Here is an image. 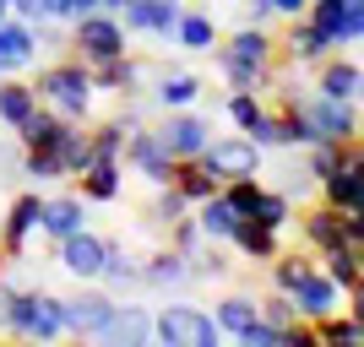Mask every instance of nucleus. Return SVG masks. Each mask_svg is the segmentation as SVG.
Returning a JSON list of instances; mask_svg holds the SVG:
<instances>
[{
	"label": "nucleus",
	"instance_id": "obj_1",
	"mask_svg": "<svg viewBox=\"0 0 364 347\" xmlns=\"http://www.w3.org/2000/svg\"><path fill=\"white\" fill-rule=\"evenodd\" d=\"M33 87H38V104H44L49 114H60V120H71V125L92 120V98H98V87H92V71L76 60V55L49 60Z\"/></svg>",
	"mask_w": 364,
	"mask_h": 347
},
{
	"label": "nucleus",
	"instance_id": "obj_2",
	"mask_svg": "<svg viewBox=\"0 0 364 347\" xmlns=\"http://www.w3.org/2000/svg\"><path fill=\"white\" fill-rule=\"evenodd\" d=\"M6 336H22V342H60L65 331V299L60 293H44V287H16L6 293Z\"/></svg>",
	"mask_w": 364,
	"mask_h": 347
},
{
	"label": "nucleus",
	"instance_id": "obj_3",
	"mask_svg": "<svg viewBox=\"0 0 364 347\" xmlns=\"http://www.w3.org/2000/svg\"><path fill=\"white\" fill-rule=\"evenodd\" d=\"M131 33H125V22H120V11H82L65 28V55H76V60L87 65H104V60H120V55H131V44H125Z\"/></svg>",
	"mask_w": 364,
	"mask_h": 347
},
{
	"label": "nucleus",
	"instance_id": "obj_4",
	"mask_svg": "<svg viewBox=\"0 0 364 347\" xmlns=\"http://www.w3.org/2000/svg\"><path fill=\"white\" fill-rule=\"evenodd\" d=\"M152 342H164V347H218L223 342V326L213 320V309L174 299V304L152 309Z\"/></svg>",
	"mask_w": 364,
	"mask_h": 347
},
{
	"label": "nucleus",
	"instance_id": "obj_5",
	"mask_svg": "<svg viewBox=\"0 0 364 347\" xmlns=\"http://www.w3.org/2000/svg\"><path fill=\"white\" fill-rule=\"evenodd\" d=\"M38 228H44V190L33 184L22 196L6 206V223H0V266H11V260L28 255V244L38 239Z\"/></svg>",
	"mask_w": 364,
	"mask_h": 347
},
{
	"label": "nucleus",
	"instance_id": "obj_6",
	"mask_svg": "<svg viewBox=\"0 0 364 347\" xmlns=\"http://www.w3.org/2000/svg\"><path fill=\"white\" fill-rule=\"evenodd\" d=\"M125 163H131V168L141 174V180H147L152 190H158V184H168V180H174V163H180V158H174V152L164 147V136H158L152 125H136V131L125 136Z\"/></svg>",
	"mask_w": 364,
	"mask_h": 347
},
{
	"label": "nucleus",
	"instance_id": "obj_7",
	"mask_svg": "<svg viewBox=\"0 0 364 347\" xmlns=\"http://www.w3.org/2000/svg\"><path fill=\"white\" fill-rule=\"evenodd\" d=\"M201 163L213 168L218 180H245V174H261V147L245 131H228V136H213Z\"/></svg>",
	"mask_w": 364,
	"mask_h": 347
},
{
	"label": "nucleus",
	"instance_id": "obj_8",
	"mask_svg": "<svg viewBox=\"0 0 364 347\" xmlns=\"http://www.w3.org/2000/svg\"><path fill=\"white\" fill-rule=\"evenodd\" d=\"M310 22H316L337 49L364 44V0H310Z\"/></svg>",
	"mask_w": 364,
	"mask_h": 347
},
{
	"label": "nucleus",
	"instance_id": "obj_9",
	"mask_svg": "<svg viewBox=\"0 0 364 347\" xmlns=\"http://www.w3.org/2000/svg\"><path fill=\"white\" fill-rule=\"evenodd\" d=\"M152 131L164 136V147L174 152V158H201L207 141H213V125L201 120L196 109H164V120L152 125Z\"/></svg>",
	"mask_w": 364,
	"mask_h": 347
},
{
	"label": "nucleus",
	"instance_id": "obj_10",
	"mask_svg": "<svg viewBox=\"0 0 364 347\" xmlns=\"http://www.w3.org/2000/svg\"><path fill=\"white\" fill-rule=\"evenodd\" d=\"M114 293L109 287H82V293H71L65 299V331L71 336H87V342H98L109 326V315H114Z\"/></svg>",
	"mask_w": 364,
	"mask_h": 347
},
{
	"label": "nucleus",
	"instance_id": "obj_11",
	"mask_svg": "<svg viewBox=\"0 0 364 347\" xmlns=\"http://www.w3.org/2000/svg\"><path fill=\"white\" fill-rule=\"evenodd\" d=\"M104 250H109L104 233L76 228V233H65V239L55 244V260H60V266L76 277V282H98V272H104Z\"/></svg>",
	"mask_w": 364,
	"mask_h": 347
},
{
	"label": "nucleus",
	"instance_id": "obj_12",
	"mask_svg": "<svg viewBox=\"0 0 364 347\" xmlns=\"http://www.w3.org/2000/svg\"><path fill=\"white\" fill-rule=\"evenodd\" d=\"M180 0H125L120 22L131 38H174V22H180Z\"/></svg>",
	"mask_w": 364,
	"mask_h": 347
},
{
	"label": "nucleus",
	"instance_id": "obj_13",
	"mask_svg": "<svg viewBox=\"0 0 364 347\" xmlns=\"http://www.w3.org/2000/svg\"><path fill=\"white\" fill-rule=\"evenodd\" d=\"M152 65L136 60V55H120V60H104V65H92V87L109 92V98H141V92L152 87Z\"/></svg>",
	"mask_w": 364,
	"mask_h": 347
},
{
	"label": "nucleus",
	"instance_id": "obj_14",
	"mask_svg": "<svg viewBox=\"0 0 364 347\" xmlns=\"http://www.w3.org/2000/svg\"><path fill=\"white\" fill-rule=\"evenodd\" d=\"M326 55H337V44L310 22V16H294L289 33L277 38V60H283V65H321Z\"/></svg>",
	"mask_w": 364,
	"mask_h": 347
},
{
	"label": "nucleus",
	"instance_id": "obj_15",
	"mask_svg": "<svg viewBox=\"0 0 364 347\" xmlns=\"http://www.w3.org/2000/svg\"><path fill=\"white\" fill-rule=\"evenodd\" d=\"M294 223H299V244L310 250V255H321V250H332V244L348 239V217H343L332 201H316V206H304Z\"/></svg>",
	"mask_w": 364,
	"mask_h": 347
},
{
	"label": "nucleus",
	"instance_id": "obj_16",
	"mask_svg": "<svg viewBox=\"0 0 364 347\" xmlns=\"http://www.w3.org/2000/svg\"><path fill=\"white\" fill-rule=\"evenodd\" d=\"M289 299L299 304V315H304V320H326V315H337V309H343V287H337L332 277L321 272V260H316V266H310V272H304L299 282L289 287Z\"/></svg>",
	"mask_w": 364,
	"mask_h": 347
},
{
	"label": "nucleus",
	"instance_id": "obj_17",
	"mask_svg": "<svg viewBox=\"0 0 364 347\" xmlns=\"http://www.w3.org/2000/svg\"><path fill=\"white\" fill-rule=\"evenodd\" d=\"M33 60H38V22L6 16L0 22V76H22Z\"/></svg>",
	"mask_w": 364,
	"mask_h": 347
},
{
	"label": "nucleus",
	"instance_id": "obj_18",
	"mask_svg": "<svg viewBox=\"0 0 364 347\" xmlns=\"http://www.w3.org/2000/svg\"><path fill=\"white\" fill-rule=\"evenodd\" d=\"M196 282V272H191V255H180V250H152L147 260H141V287H152V293H185V287Z\"/></svg>",
	"mask_w": 364,
	"mask_h": 347
},
{
	"label": "nucleus",
	"instance_id": "obj_19",
	"mask_svg": "<svg viewBox=\"0 0 364 347\" xmlns=\"http://www.w3.org/2000/svg\"><path fill=\"white\" fill-rule=\"evenodd\" d=\"M228 250H234L240 260H250V266H272V255L283 250V228H267V223H256V217H240Z\"/></svg>",
	"mask_w": 364,
	"mask_h": 347
},
{
	"label": "nucleus",
	"instance_id": "obj_20",
	"mask_svg": "<svg viewBox=\"0 0 364 347\" xmlns=\"http://www.w3.org/2000/svg\"><path fill=\"white\" fill-rule=\"evenodd\" d=\"M98 342H109V347H147L152 342V309L147 304H114V315H109V326H104Z\"/></svg>",
	"mask_w": 364,
	"mask_h": 347
},
{
	"label": "nucleus",
	"instance_id": "obj_21",
	"mask_svg": "<svg viewBox=\"0 0 364 347\" xmlns=\"http://www.w3.org/2000/svg\"><path fill=\"white\" fill-rule=\"evenodd\" d=\"M201 82L196 71H185V65H168V71L152 76V109H196L201 98Z\"/></svg>",
	"mask_w": 364,
	"mask_h": 347
},
{
	"label": "nucleus",
	"instance_id": "obj_22",
	"mask_svg": "<svg viewBox=\"0 0 364 347\" xmlns=\"http://www.w3.org/2000/svg\"><path fill=\"white\" fill-rule=\"evenodd\" d=\"M223 55H240V60H256V65H277V38L272 28H261V22H240V28L218 38Z\"/></svg>",
	"mask_w": 364,
	"mask_h": 347
},
{
	"label": "nucleus",
	"instance_id": "obj_23",
	"mask_svg": "<svg viewBox=\"0 0 364 347\" xmlns=\"http://www.w3.org/2000/svg\"><path fill=\"white\" fill-rule=\"evenodd\" d=\"M76 184H82V201L87 206H114L125 190V163H109V158H98L92 168H82L76 174Z\"/></svg>",
	"mask_w": 364,
	"mask_h": 347
},
{
	"label": "nucleus",
	"instance_id": "obj_24",
	"mask_svg": "<svg viewBox=\"0 0 364 347\" xmlns=\"http://www.w3.org/2000/svg\"><path fill=\"white\" fill-rule=\"evenodd\" d=\"M38 87L22 82V76H0V131H16V125H28L38 114Z\"/></svg>",
	"mask_w": 364,
	"mask_h": 347
},
{
	"label": "nucleus",
	"instance_id": "obj_25",
	"mask_svg": "<svg viewBox=\"0 0 364 347\" xmlns=\"http://www.w3.org/2000/svg\"><path fill=\"white\" fill-rule=\"evenodd\" d=\"M218 55V71H223L228 92H272L277 87V65H256V60H240V55H223V49H213Z\"/></svg>",
	"mask_w": 364,
	"mask_h": 347
},
{
	"label": "nucleus",
	"instance_id": "obj_26",
	"mask_svg": "<svg viewBox=\"0 0 364 347\" xmlns=\"http://www.w3.org/2000/svg\"><path fill=\"white\" fill-rule=\"evenodd\" d=\"M76 228H87V201H82V190H76V196H44V228H38V233H44L49 244H60Z\"/></svg>",
	"mask_w": 364,
	"mask_h": 347
},
{
	"label": "nucleus",
	"instance_id": "obj_27",
	"mask_svg": "<svg viewBox=\"0 0 364 347\" xmlns=\"http://www.w3.org/2000/svg\"><path fill=\"white\" fill-rule=\"evenodd\" d=\"M191 217H196V228L207 233L213 244H228L234 239V228H240V211H234V201L218 190V196H207V201H196L191 206Z\"/></svg>",
	"mask_w": 364,
	"mask_h": 347
},
{
	"label": "nucleus",
	"instance_id": "obj_28",
	"mask_svg": "<svg viewBox=\"0 0 364 347\" xmlns=\"http://www.w3.org/2000/svg\"><path fill=\"white\" fill-rule=\"evenodd\" d=\"M359 82L364 65H353L348 55H326L316 65V92H326V98H359Z\"/></svg>",
	"mask_w": 364,
	"mask_h": 347
},
{
	"label": "nucleus",
	"instance_id": "obj_29",
	"mask_svg": "<svg viewBox=\"0 0 364 347\" xmlns=\"http://www.w3.org/2000/svg\"><path fill=\"white\" fill-rule=\"evenodd\" d=\"M218 38H223V33H218L213 11H191V6L180 11V22H174V44H180L185 55H213Z\"/></svg>",
	"mask_w": 364,
	"mask_h": 347
},
{
	"label": "nucleus",
	"instance_id": "obj_30",
	"mask_svg": "<svg viewBox=\"0 0 364 347\" xmlns=\"http://www.w3.org/2000/svg\"><path fill=\"white\" fill-rule=\"evenodd\" d=\"M98 282L109 287V293H131V287H141V260L125 250L120 239H109L104 250V272H98Z\"/></svg>",
	"mask_w": 364,
	"mask_h": 347
},
{
	"label": "nucleus",
	"instance_id": "obj_31",
	"mask_svg": "<svg viewBox=\"0 0 364 347\" xmlns=\"http://www.w3.org/2000/svg\"><path fill=\"white\" fill-rule=\"evenodd\" d=\"M65 125H71V120H60V114L38 109L28 125H16L11 136H16V147H22V152H55V147H60V136H65Z\"/></svg>",
	"mask_w": 364,
	"mask_h": 347
},
{
	"label": "nucleus",
	"instance_id": "obj_32",
	"mask_svg": "<svg viewBox=\"0 0 364 347\" xmlns=\"http://www.w3.org/2000/svg\"><path fill=\"white\" fill-rule=\"evenodd\" d=\"M316 260H321V272L332 277V282L343 287V293H348V287H353V282H359V277H364V250H359V244H353V239L332 244V250H321Z\"/></svg>",
	"mask_w": 364,
	"mask_h": 347
},
{
	"label": "nucleus",
	"instance_id": "obj_33",
	"mask_svg": "<svg viewBox=\"0 0 364 347\" xmlns=\"http://www.w3.org/2000/svg\"><path fill=\"white\" fill-rule=\"evenodd\" d=\"M213 320L223 326V336H234V342H240V336L261 320V299H250V293H228V299H218Z\"/></svg>",
	"mask_w": 364,
	"mask_h": 347
},
{
	"label": "nucleus",
	"instance_id": "obj_34",
	"mask_svg": "<svg viewBox=\"0 0 364 347\" xmlns=\"http://www.w3.org/2000/svg\"><path fill=\"white\" fill-rule=\"evenodd\" d=\"M174 184L185 190V201H191V206L223 190V180H218V174H213L207 163H201V158H180V163H174Z\"/></svg>",
	"mask_w": 364,
	"mask_h": 347
},
{
	"label": "nucleus",
	"instance_id": "obj_35",
	"mask_svg": "<svg viewBox=\"0 0 364 347\" xmlns=\"http://www.w3.org/2000/svg\"><path fill=\"white\" fill-rule=\"evenodd\" d=\"M55 158H60L65 180H76L82 168H92V131H87V125H65V136H60V147H55Z\"/></svg>",
	"mask_w": 364,
	"mask_h": 347
},
{
	"label": "nucleus",
	"instance_id": "obj_36",
	"mask_svg": "<svg viewBox=\"0 0 364 347\" xmlns=\"http://www.w3.org/2000/svg\"><path fill=\"white\" fill-rule=\"evenodd\" d=\"M310 331L326 347H364V320H353L348 309H337V315H326V320H310Z\"/></svg>",
	"mask_w": 364,
	"mask_h": 347
},
{
	"label": "nucleus",
	"instance_id": "obj_37",
	"mask_svg": "<svg viewBox=\"0 0 364 347\" xmlns=\"http://www.w3.org/2000/svg\"><path fill=\"white\" fill-rule=\"evenodd\" d=\"M180 217H191V201H185V190H180L174 180L158 184V196H152V206H147V223H152V228H174Z\"/></svg>",
	"mask_w": 364,
	"mask_h": 347
},
{
	"label": "nucleus",
	"instance_id": "obj_38",
	"mask_svg": "<svg viewBox=\"0 0 364 347\" xmlns=\"http://www.w3.org/2000/svg\"><path fill=\"white\" fill-rule=\"evenodd\" d=\"M321 201H332L337 211H353V206L364 201V184H359V174H348V168L326 174V180H321Z\"/></svg>",
	"mask_w": 364,
	"mask_h": 347
},
{
	"label": "nucleus",
	"instance_id": "obj_39",
	"mask_svg": "<svg viewBox=\"0 0 364 347\" xmlns=\"http://www.w3.org/2000/svg\"><path fill=\"white\" fill-rule=\"evenodd\" d=\"M267 109H272V104H267V92H228L223 114H228V125H234V131H250Z\"/></svg>",
	"mask_w": 364,
	"mask_h": 347
},
{
	"label": "nucleus",
	"instance_id": "obj_40",
	"mask_svg": "<svg viewBox=\"0 0 364 347\" xmlns=\"http://www.w3.org/2000/svg\"><path fill=\"white\" fill-rule=\"evenodd\" d=\"M125 120H104V125H92V163L98 158H109V163H125Z\"/></svg>",
	"mask_w": 364,
	"mask_h": 347
},
{
	"label": "nucleus",
	"instance_id": "obj_41",
	"mask_svg": "<svg viewBox=\"0 0 364 347\" xmlns=\"http://www.w3.org/2000/svg\"><path fill=\"white\" fill-rule=\"evenodd\" d=\"M299 152H304V174H310L316 184L343 168V141H310V147H299Z\"/></svg>",
	"mask_w": 364,
	"mask_h": 347
},
{
	"label": "nucleus",
	"instance_id": "obj_42",
	"mask_svg": "<svg viewBox=\"0 0 364 347\" xmlns=\"http://www.w3.org/2000/svg\"><path fill=\"white\" fill-rule=\"evenodd\" d=\"M250 217H256V223H267V228H289V223H294V201L283 196V190H267V184H261V196H256V206H250Z\"/></svg>",
	"mask_w": 364,
	"mask_h": 347
},
{
	"label": "nucleus",
	"instance_id": "obj_43",
	"mask_svg": "<svg viewBox=\"0 0 364 347\" xmlns=\"http://www.w3.org/2000/svg\"><path fill=\"white\" fill-rule=\"evenodd\" d=\"M22 180L28 184H60L65 168H60L55 152H22Z\"/></svg>",
	"mask_w": 364,
	"mask_h": 347
},
{
	"label": "nucleus",
	"instance_id": "obj_44",
	"mask_svg": "<svg viewBox=\"0 0 364 347\" xmlns=\"http://www.w3.org/2000/svg\"><path fill=\"white\" fill-rule=\"evenodd\" d=\"M228 244H201L196 255H191V272H196V282H218V277H228V255H223Z\"/></svg>",
	"mask_w": 364,
	"mask_h": 347
},
{
	"label": "nucleus",
	"instance_id": "obj_45",
	"mask_svg": "<svg viewBox=\"0 0 364 347\" xmlns=\"http://www.w3.org/2000/svg\"><path fill=\"white\" fill-rule=\"evenodd\" d=\"M261 315L272 320L277 331H289L294 320H304V315H299V304H294L289 293H283V287H267V293H261Z\"/></svg>",
	"mask_w": 364,
	"mask_h": 347
},
{
	"label": "nucleus",
	"instance_id": "obj_46",
	"mask_svg": "<svg viewBox=\"0 0 364 347\" xmlns=\"http://www.w3.org/2000/svg\"><path fill=\"white\" fill-rule=\"evenodd\" d=\"M164 233H168V250H180V255H196L201 244H207V233L196 228V217H180V223L164 228Z\"/></svg>",
	"mask_w": 364,
	"mask_h": 347
},
{
	"label": "nucleus",
	"instance_id": "obj_47",
	"mask_svg": "<svg viewBox=\"0 0 364 347\" xmlns=\"http://www.w3.org/2000/svg\"><path fill=\"white\" fill-rule=\"evenodd\" d=\"M0 180H22V147L11 141H0Z\"/></svg>",
	"mask_w": 364,
	"mask_h": 347
},
{
	"label": "nucleus",
	"instance_id": "obj_48",
	"mask_svg": "<svg viewBox=\"0 0 364 347\" xmlns=\"http://www.w3.org/2000/svg\"><path fill=\"white\" fill-rule=\"evenodd\" d=\"M11 16H22V22H49L44 0H11Z\"/></svg>",
	"mask_w": 364,
	"mask_h": 347
},
{
	"label": "nucleus",
	"instance_id": "obj_49",
	"mask_svg": "<svg viewBox=\"0 0 364 347\" xmlns=\"http://www.w3.org/2000/svg\"><path fill=\"white\" fill-rule=\"evenodd\" d=\"M343 309H348L353 320H364V277H359V282L348 287V293H343Z\"/></svg>",
	"mask_w": 364,
	"mask_h": 347
},
{
	"label": "nucleus",
	"instance_id": "obj_50",
	"mask_svg": "<svg viewBox=\"0 0 364 347\" xmlns=\"http://www.w3.org/2000/svg\"><path fill=\"white\" fill-rule=\"evenodd\" d=\"M272 11L283 16V22H294V16H304V11H310V0H272Z\"/></svg>",
	"mask_w": 364,
	"mask_h": 347
},
{
	"label": "nucleus",
	"instance_id": "obj_51",
	"mask_svg": "<svg viewBox=\"0 0 364 347\" xmlns=\"http://www.w3.org/2000/svg\"><path fill=\"white\" fill-rule=\"evenodd\" d=\"M6 293H11V282L0 277V331H6Z\"/></svg>",
	"mask_w": 364,
	"mask_h": 347
},
{
	"label": "nucleus",
	"instance_id": "obj_52",
	"mask_svg": "<svg viewBox=\"0 0 364 347\" xmlns=\"http://www.w3.org/2000/svg\"><path fill=\"white\" fill-rule=\"evenodd\" d=\"M98 6H104V11H120V6H125V0H98Z\"/></svg>",
	"mask_w": 364,
	"mask_h": 347
},
{
	"label": "nucleus",
	"instance_id": "obj_53",
	"mask_svg": "<svg viewBox=\"0 0 364 347\" xmlns=\"http://www.w3.org/2000/svg\"><path fill=\"white\" fill-rule=\"evenodd\" d=\"M359 104H364V82H359Z\"/></svg>",
	"mask_w": 364,
	"mask_h": 347
}]
</instances>
